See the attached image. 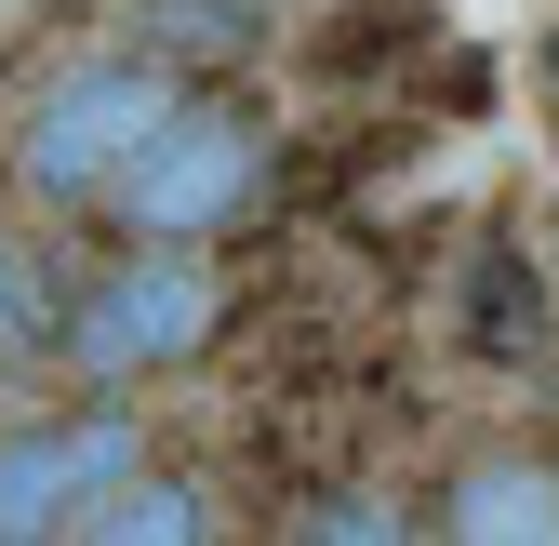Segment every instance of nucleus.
I'll return each mask as SVG.
<instances>
[{"instance_id": "1", "label": "nucleus", "mask_w": 559, "mask_h": 546, "mask_svg": "<svg viewBox=\"0 0 559 546\" xmlns=\"http://www.w3.org/2000/svg\"><path fill=\"white\" fill-rule=\"evenodd\" d=\"M280 200V133L253 94H174V120L107 174L94 214L120 240H240Z\"/></svg>"}, {"instance_id": "2", "label": "nucleus", "mask_w": 559, "mask_h": 546, "mask_svg": "<svg viewBox=\"0 0 559 546\" xmlns=\"http://www.w3.org/2000/svg\"><path fill=\"white\" fill-rule=\"evenodd\" d=\"M227 266L214 240H120V266H94L81 294H67L53 320V360L81 373V387H160L187 360H214V333H227Z\"/></svg>"}, {"instance_id": "3", "label": "nucleus", "mask_w": 559, "mask_h": 546, "mask_svg": "<svg viewBox=\"0 0 559 546\" xmlns=\"http://www.w3.org/2000/svg\"><path fill=\"white\" fill-rule=\"evenodd\" d=\"M174 94H187L174 54H81V67H53V94L14 120V147H0V187H14L27 214L107 200V174L174 120Z\"/></svg>"}, {"instance_id": "4", "label": "nucleus", "mask_w": 559, "mask_h": 546, "mask_svg": "<svg viewBox=\"0 0 559 546\" xmlns=\"http://www.w3.org/2000/svg\"><path fill=\"white\" fill-rule=\"evenodd\" d=\"M133 466H147V427H133V387H94L67 414L0 440V546H40V533H81Z\"/></svg>"}, {"instance_id": "5", "label": "nucleus", "mask_w": 559, "mask_h": 546, "mask_svg": "<svg viewBox=\"0 0 559 546\" xmlns=\"http://www.w3.org/2000/svg\"><path fill=\"white\" fill-rule=\"evenodd\" d=\"M546 333H559V281H546V253L507 240V227L466 240V266H453V347L493 360V373H533Z\"/></svg>"}, {"instance_id": "6", "label": "nucleus", "mask_w": 559, "mask_h": 546, "mask_svg": "<svg viewBox=\"0 0 559 546\" xmlns=\"http://www.w3.org/2000/svg\"><path fill=\"white\" fill-rule=\"evenodd\" d=\"M427 533H466V546H559V453H466Z\"/></svg>"}, {"instance_id": "7", "label": "nucleus", "mask_w": 559, "mask_h": 546, "mask_svg": "<svg viewBox=\"0 0 559 546\" xmlns=\"http://www.w3.org/2000/svg\"><path fill=\"white\" fill-rule=\"evenodd\" d=\"M81 533H107V546H187V533H214V480H187V466H133Z\"/></svg>"}, {"instance_id": "8", "label": "nucleus", "mask_w": 559, "mask_h": 546, "mask_svg": "<svg viewBox=\"0 0 559 546\" xmlns=\"http://www.w3.org/2000/svg\"><path fill=\"white\" fill-rule=\"evenodd\" d=\"M400 54H427V0H346V14L307 40L320 81H386Z\"/></svg>"}, {"instance_id": "9", "label": "nucleus", "mask_w": 559, "mask_h": 546, "mask_svg": "<svg viewBox=\"0 0 559 546\" xmlns=\"http://www.w3.org/2000/svg\"><path fill=\"white\" fill-rule=\"evenodd\" d=\"M294 533H413V507H373V494H333V507H307Z\"/></svg>"}, {"instance_id": "10", "label": "nucleus", "mask_w": 559, "mask_h": 546, "mask_svg": "<svg viewBox=\"0 0 559 546\" xmlns=\"http://www.w3.org/2000/svg\"><path fill=\"white\" fill-rule=\"evenodd\" d=\"M533 81H546V133H559V40H546V54H533Z\"/></svg>"}]
</instances>
